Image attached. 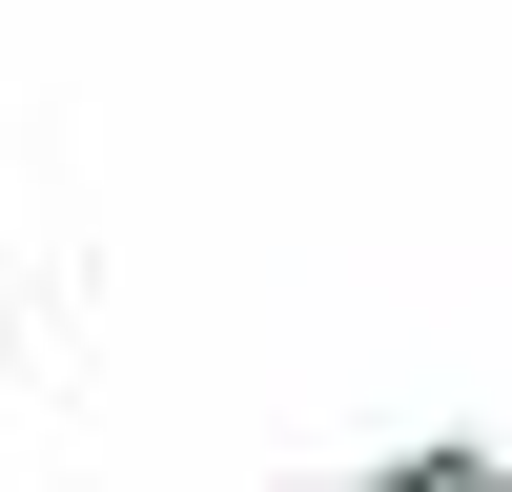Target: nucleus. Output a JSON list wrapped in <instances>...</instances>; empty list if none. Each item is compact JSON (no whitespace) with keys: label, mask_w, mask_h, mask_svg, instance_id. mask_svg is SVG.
<instances>
[]
</instances>
